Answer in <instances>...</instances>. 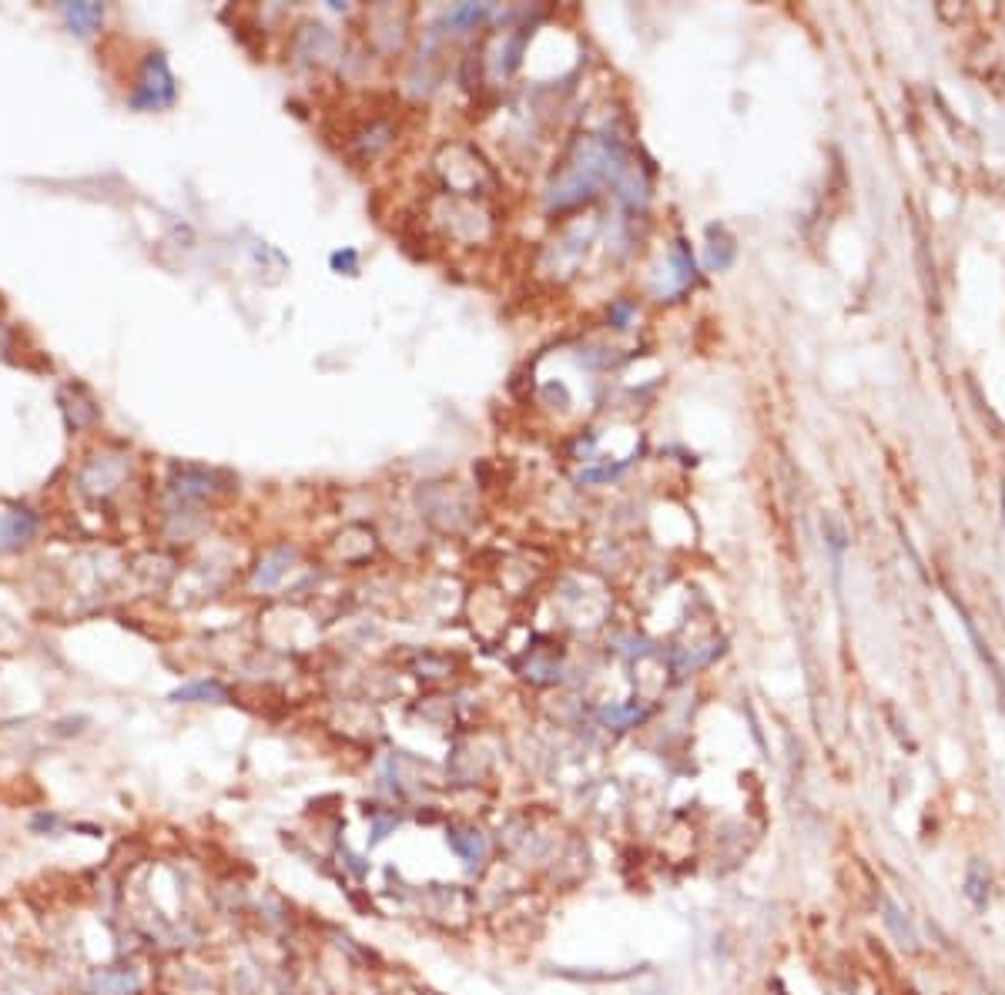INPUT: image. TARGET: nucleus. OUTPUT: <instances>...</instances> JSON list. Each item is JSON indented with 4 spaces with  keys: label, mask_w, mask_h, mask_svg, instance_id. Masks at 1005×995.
<instances>
[{
    "label": "nucleus",
    "mask_w": 1005,
    "mask_h": 995,
    "mask_svg": "<svg viewBox=\"0 0 1005 995\" xmlns=\"http://www.w3.org/2000/svg\"><path fill=\"white\" fill-rule=\"evenodd\" d=\"M131 104L138 111H161L175 104V74L168 71V61L161 54H151L145 71L138 78V88L131 94Z\"/></svg>",
    "instance_id": "nucleus-1"
},
{
    "label": "nucleus",
    "mask_w": 1005,
    "mask_h": 995,
    "mask_svg": "<svg viewBox=\"0 0 1005 995\" xmlns=\"http://www.w3.org/2000/svg\"><path fill=\"white\" fill-rule=\"evenodd\" d=\"M34 530H37V520L31 513H4L0 516V547L4 550H14V547H21V543H27L34 537Z\"/></svg>",
    "instance_id": "nucleus-2"
},
{
    "label": "nucleus",
    "mask_w": 1005,
    "mask_h": 995,
    "mask_svg": "<svg viewBox=\"0 0 1005 995\" xmlns=\"http://www.w3.org/2000/svg\"><path fill=\"white\" fill-rule=\"evenodd\" d=\"M64 17H67V24H71V31L84 37L101 24L104 7L101 4H64Z\"/></svg>",
    "instance_id": "nucleus-3"
},
{
    "label": "nucleus",
    "mask_w": 1005,
    "mask_h": 995,
    "mask_svg": "<svg viewBox=\"0 0 1005 995\" xmlns=\"http://www.w3.org/2000/svg\"><path fill=\"white\" fill-rule=\"evenodd\" d=\"M171 697H175V701H225V687L215 681H198V684L178 687Z\"/></svg>",
    "instance_id": "nucleus-4"
},
{
    "label": "nucleus",
    "mask_w": 1005,
    "mask_h": 995,
    "mask_svg": "<svg viewBox=\"0 0 1005 995\" xmlns=\"http://www.w3.org/2000/svg\"><path fill=\"white\" fill-rule=\"evenodd\" d=\"M285 563H289V550H279V553H272L262 567H258L255 573V587H275L279 583V577L285 573Z\"/></svg>",
    "instance_id": "nucleus-5"
},
{
    "label": "nucleus",
    "mask_w": 1005,
    "mask_h": 995,
    "mask_svg": "<svg viewBox=\"0 0 1005 995\" xmlns=\"http://www.w3.org/2000/svg\"><path fill=\"white\" fill-rule=\"evenodd\" d=\"M486 14H490V7L486 4H459L446 14V24L449 27H476L480 21H486Z\"/></svg>",
    "instance_id": "nucleus-6"
},
{
    "label": "nucleus",
    "mask_w": 1005,
    "mask_h": 995,
    "mask_svg": "<svg viewBox=\"0 0 1005 995\" xmlns=\"http://www.w3.org/2000/svg\"><path fill=\"white\" fill-rule=\"evenodd\" d=\"M644 717V707H637V704H630V707H603V721H610V724H617V727H627V724H634Z\"/></svg>",
    "instance_id": "nucleus-7"
},
{
    "label": "nucleus",
    "mask_w": 1005,
    "mask_h": 995,
    "mask_svg": "<svg viewBox=\"0 0 1005 995\" xmlns=\"http://www.w3.org/2000/svg\"><path fill=\"white\" fill-rule=\"evenodd\" d=\"M634 315H637L634 302H627V299H620V302H614V305H610V322H614L617 329H630V322H634Z\"/></svg>",
    "instance_id": "nucleus-8"
},
{
    "label": "nucleus",
    "mask_w": 1005,
    "mask_h": 995,
    "mask_svg": "<svg viewBox=\"0 0 1005 995\" xmlns=\"http://www.w3.org/2000/svg\"><path fill=\"white\" fill-rule=\"evenodd\" d=\"M885 912H888V915H885V922L898 932V939H902V945H905V942L912 945V942H915V935L908 932V925H902V918H898V908H895V905H885Z\"/></svg>",
    "instance_id": "nucleus-9"
},
{
    "label": "nucleus",
    "mask_w": 1005,
    "mask_h": 995,
    "mask_svg": "<svg viewBox=\"0 0 1005 995\" xmlns=\"http://www.w3.org/2000/svg\"><path fill=\"white\" fill-rule=\"evenodd\" d=\"M332 265H335V269H346L352 275V272H356V265H359V255L352 252V248H346V252H335L332 255Z\"/></svg>",
    "instance_id": "nucleus-10"
}]
</instances>
